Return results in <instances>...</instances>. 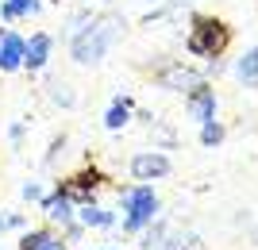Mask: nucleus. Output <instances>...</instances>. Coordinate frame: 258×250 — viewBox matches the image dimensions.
Returning a JSON list of instances; mask_svg holds the SVG:
<instances>
[{"mask_svg":"<svg viewBox=\"0 0 258 250\" xmlns=\"http://www.w3.org/2000/svg\"><path fill=\"white\" fill-rule=\"evenodd\" d=\"M4 31H8V27H0V39H4Z\"/></svg>","mask_w":258,"mask_h":250,"instance_id":"b1692460","label":"nucleus"},{"mask_svg":"<svg viewBox=\"0 0 258 250\" xmlns=\"http://www.w3.org/2000/svg\"><path fill=\"white\" fill-rule=\"evenodd\" d=\"M89 23H93V12H89V8L74 12V16H70V20H66V39H77V35L85 31Z\"/></svg>","mask_w":258,"mask_h":250,"instance_id":"dca6fc26","label":"nucleus"},{"mask_svg":"<svg viewBox=\"0 0 258 250\" xmlns=\"http://www.w3.org/2000/svg\"><path fill=\"white\" fill-rule=\"evenodd\" d=\"M39 208H43V216L50 219V223H58V227H66V223H74V219H77V204L62 193V189H54V193H43Z\"/></svg>","mask_w":258,"mask_h":250,"instance_id":"6e6552de","label":"nucleus"},{"mask_svg":"<svg viewBox=\"0 0 258 250\" xmlns=\"http://www.w3.org/2000/svg\"><path fill=\"white\" fill-rule=\"evenodd\" d=\"M100 185H104V174H100V170H77V174L66 177L58 189H62L74 204H93V196H97Z\"/></svg>","mask_w":258,"mask_h":250,"instance_id":"39448f33","label":"nucleus"},{"mask_svg":"<svg viewBox=\"0 0 258 250\" xmlns=\"http://www.w3.org/2000/svg\"><path fill=\"white\" fill-rule=\"evenodd\" d=\"M131 112H135V100L131 97H116L104 112V131H123L131 123Z\"/></svg>","mask_w":258,"mask_h":250,"instance_id":"9b49d317","label":"nucleus"},{"mask_svg":"<svg viewBox=\"0 0 258 250\" xmlns=\"http://www.w3.org/2000/svg\"><path fill=\"white\" fill-rule=\"evenodd\" d=\"M50 239V227H35V231H23L20 235V250H39L43 242Z\"/></svg>","mask_w":258,"mask_h":250,"instance_id":"f3484780","label":"nucleus"},{"mask_svg":"<svg viewBox=\"0 0 258 250\" xmlns=\"http://www.w3.org/2000/svg\"><path fill=\"white\" fill-rule=\"evenodd\" d=\"M23 35L16 31H4V39H0V73H20L23 69Z\"/></svg>","mask_w":258,"mask_h":250,"instance_id":"9d476101","label":"nucleus"},{"mask_svg":"<svg viewBox=\"0 0 258 250\" xmlns=\"http://www.w3.org/2000/svg\"><path fill=\"white\" fill-rule=\"evenodd\" d=\"M89 4H97V0H89Z\"/></svg>","mask_w":258,"mask_h":250,"instance_id":"393cba45","label":"nucleus"},{"mask_svg":"<svg viewBox=\"0 0 258 250\" xmlns=\"http://www.w3.org/2000/svg\"><path fill=\"white\" fill-rule=\"evenodd\" d=\"M119 39H123V20L119 16H112V12L108 16H93V23L77 39H70V54H74L77 65H100Z\"/></svg>","mask_w":258,"mask_h":250,"instance_id":"f257e3e1","label":"nucleus"},{"mask_svg":"<svg viewBox=\"0 0 258 250\" xmlns=\"http://www.w3.org/2000/svg\"><path fill=\"white\" fill-rule=\"evenodd\" d=\"M39 8H43V0H0V16L8 23L27 20V16H35Z\"/></svg>","mask_w":258,"mask_h":250,"instance_id":"ddd939ff","label":"nucleus"},{"mask_svg":"<svg viewBox=\"0 0 258 250\" xmlns=\"http://www.w3.org/2000/svg\"><path fill=\"white\" fill-rule=\"evenodd\" d=\"M119 208H123V231L139 235L143 227H151L158 219V193L151 189V181H135V185L119 189Z\"/></svg>","mask_w":258,"mask_h":250,"instance_id":"f03ea898","label":"nucleus"},{"mask_svg":"<svg viewBox=\"0 0 258 250\" xmlns=\"http://www.w3.org/2000/svg\"><path fill=\"white\" fill-rule=\"evenodd\" d=\"M39 250H66V239L58 235V231H50V239H46V242H43Z\"/></svg>","mask_w":258,"mask_h":250,"instance_id":"412c9836","label":"nucleus"},{"mask_svg":"<svg viewBox=\"0 0 258 250\" xmlns=\"http://www.w3.org/2000/svg\"><path fill=\"white\" fill-rule=\"evenodd\" d=\"M100 250H119V246H100Z\"/></svg>","mask_w":258,"mask_h":250,"instance_id":"5701e85b","label":"nucleus"},{"mask_svg":"<svg viewBox=\"0 0 258 250\" xmlns=\"http://www.w3.org/2000/svg\"><path fill=\"white\" fill-rule=\"evenodd\" d=\"M227 139V127L220 120H208V123H201V142L205 146H220V142Z\"/></svg>","mask_w":258,"mask_h":250,"instance_id":"2eb2a0df","label":"nucleus"},{"mask_svg":"<svg viewBox=\"0 0 258 250\" xmlns=\"http://www.w3.org/2000/svg\"><path fill=\"white\" fill-rule=\"evenodd\" d=\"M216 108H220V100H216V89L208 85V81H201L193 93H185V112H189V120H193V123L216 120Z\"/></svg>","mask_w":258,"mask_h":250,"instance_id":"423d86ee","label":"nucleus"},{"mask_svg":"<svg viewBox=\"0 0 258 250\" xmlns=\"http://www.w3.org/2000/svg\"><path fill=\"white\" fill-rule=\"evenodd\" d=\"M235 77L243 89H258V46H250L247 54L235 62Z\"/></svg>","mask_w":258,"mask_h":250,"instance_id":"4468645a","label":"nucleus"},{"mask_svg":"<svg viewBox=\"0 0 258 250\" xmlns=\"http://www.w3.org/2000/svg\"><path fill=\"white\" fill-rule=\"evenodd\" d=\"M170 158L162 150H143L131 158V177L135 181H162V177H170Z\"/></svg>","mask_w":258,"mask_h":250,"instance_id":"0eeeda50","label":"nucleus"},{"mask_svg":"<svg viewBox=\"0 0 258 250\" xmlns=\"http://www.w3.org/2000/svg\"><path fill=\"white\" fill-rule=\"evenodd\" d=\"M50 100L54 104H62V108H70V104H74V93H70V85H66V81H50Z\"/></svg>","mask_w":258,"mask_h":250,"instance_id":"a211bd4d","label":"nucleus"},{"mask_svg":"<svg viewBox=\"0 0 258 250\" xmlns=\"http://www.w3.org/2000/svg\"><path fill=\"white\" fill-rule=\"evenodd\" d=\"M4 231H8V216H0V235H4Z\"/></svg>","mask_w":258,"mask_h":250,"instance_id":"4be33fe9","label":"nucleus"},{"mask_svg":"<svg viewBox=\"0 0 258 250\" xmlns=\"http://www.w3.org/2000/svg\"><path fill=\"white\" fill-rule=\"evenodd\" d=\"M185 46H189V54L197 58H224L227 46H231V27L224 20H216V16H193V27L185 35Z\"/></svg>","mask_w":258,"mask_h":250,"instance_id":"7ed1b4c3","label":"nucleus"},{"mask_svg":"<svg viewBox=\"0 0 258 250\" xmlns=\"http://www.w3.org/2000/svg\"><path fill=\"white\" fill-rule=\"evenodd\" d=\"M20 196L27 200V204H39V200H43V189H39V181H23Z\"/></svg>","mask_w":258,"mask_h":250,"instance_id":"6ab92c4d","label":"nucleus"},{"mask_svg":"<svg viewBox=\"0 0 258 250\" xmlns=\"http://www.w3.org/2000/svg\"><path fill=\"white\" fill-rule=\"evenodd\" d=\"M50 50H54V39L46 31H35L27 43H23V69L27 73H39V69H46V62H50Z\"/></svg>","mask_w":258,"mask_h":250,"instance_id":"1a4fd4ad","label":"nucleus"},{"mask_svg":"<svg viewBox=\"0 0 258 250\" xmlns=\"http://www.w3.org/2000/svg\"><path fill=\"white\" fill-rule=\"evenodd\" d=\"M77 223H81V227L108 231V227H116V216H112L108 208H100V204H77Z\"/></svg>","mask_w":258,"mask_h":250,"instance_id":"f8f14e48","label":"nucleus"},{"mask_svg":"<svg viewBox=\"0 0 258 250\" xmlns=\"http://www.w3.org/2000/svg\"><path fill=\"white\" fill-rule=\"evenodd\" d=\"M201 81H205V73L185 62H166L158 69V89H166V93H193Z\"/></svg>","mask_w":258,"mask_h":250,"instance_id":"20e7f679","label":"nucleus"},{"mask_svg":"<svg viewBox=\"0 0 258 250\" xmlns=\"http://www.w3.org/2000/svg\"><path fill=\"white\" fill-rule=\"evenodd\" d=\"M62 146H66V135H58V139L50 142V154H46V165H54L58 158H62Z\"/></svg>","mask_w":258,"mask_h":250,"instance_id":"aec40b11","label":"nucleus"}]
</instances>
